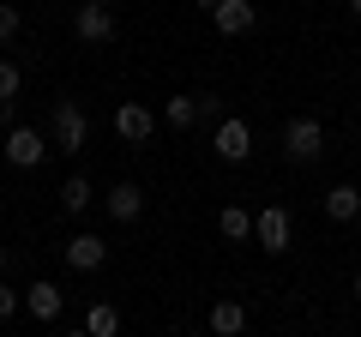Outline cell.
<instances>
[{"mask_svg":"<svg viewBox=\"0 0 361 337\" xmlns=\"http://www.w3.org/2000/svg\"><path fill=\"white\" fill-rule=\"evenodd\" d=\"M217 235L223 241H247V235H253V211L247 205H223L217 211Z\"/></svg>","mask_w":361,"mask_h":337,"instance_id":"5bb4252c","label":"cell"},{"mask_svg":"<svg viewBox=\"0 0 361 337\" xmlns=\"http://www.w3.org/2000/svg\"><path fill=\"white\" fill-rule=\"evenodd\" d=\"M151 127H157V115H151L145 103H121V109H115V139L145 145V139H151Z\"/></svg>","mask_w":361,"mask_h":337,"instance_id":"9c48e42d","label":"cell"},{"mask_svg":"<svg viewBox=\"0 0 361 337\" xmlns=\"http://www.w3.org/2000/svg\"><path fill=\"white\" fill-rule=\"evenodd\" d=\"M325 217H331V223H355L361 217V187L355 181H337L331 193H325Z\"/></svg>","mask_w":361,"mask_h":337,"instance_id":"7c38bea8","label":"cell"},{"mask_svg":"<svg viewBox=\"0 0 361 337\" xmlns=\"http://www.w3.org/2000/svg\"><path fill=\"white\" fill-rule=\"evenodd\" d=\"M115 6H109V0H85V6H78L73 13V37L78 42H115Z\"/></svg>","mask_w":361,"mask_h":337,"instance_id":"3957f363","label":"cell"},{"mask_svg":"<svg viewBox=\"0 0 361 337\" xmlns=\"http://www.w3.org/2000/svg\"><path fill=\"white\" fill-rule=\"evenodd\" d=\"M205 325H211L217 337H241V331H247V307H241V301H217V307L205 313Z\"/></svg>","mask_w":361,"mask_h":337,"instance_id":"4fadbf2b","label":"cell"},{"mask_svg":"<svg viewBox=\"0 0 361 337\" xmlns=\"http://www.w3.org/2000/svg\"><path fill=\"white\" fill-rule=\"evenodd\" d=\"M253 241L265 247V253H289V247H295V217H289V205L253 211Z\"/></svg>","mask_w":361,"mask_h":337,"instance_id":"7a4b0ae2","label":"cell"},{"mask_svg":"<svg viewBox=\"0 0 361 337\" xmlns=\"http://www.w3.org/2000/svg\"><path fill=\"white\" fill-rule=\"evenodd\" d=\"M18 301H25V295H13V289L0 283V319H13V313H18Z\"/></svg>","mask_w":361,"mask_h":337,"instance_id":"ffe728a7","label":"cell"},{"mask_svg":"<svg viewBox=\"0 0 361 337\" xmlns=\"http://www.w3.org/2000/svg\"><path fill=\"white\" fill-rule=\"evenodd\" d=\"M199 6H205V13H211V6H217V0H199Z\"/></svg>","mask_w":361,"mask_h":337,"instance_id":"cb8c5ba5","label":"cell"},{"mask_svg":"<svg viewBox=\"0 0 361 337\" xmlns=\"http://www.w3.org/2000/svg\"><path fill=\"white\" fill-rule=\"evenodd\" d=\"M199 121H223V103H217V97H199Z\"/></svg>","mask_w":361,"mask_h":337,"instance_id":"44dd1931","label":"cell"},{"mask_svg":"<svg viewBox=\"0 0 361 337\" xmlns=\"http://www.w3.org/2000/svg\"><path fill=\"white\" fill-rule=\"evenodd\" d=\"M163 121H169V127H180V133H187V127H199V97H193V91L169 97V103H163Z\"/></svg>","mask_w":361,"mask_h":337,"instance_id":"9a60e30c","label":"cell"},{"mask_svg":"<svg viewBox=\"0 0 361 337\" xmlns=\"http://www.w3.org/2000/svg\"><path fill=\"white\" fill-rule=\"evenodd\" d=\"M85 331H90V337H115V331H121V313L109 307V301H97V307L85 313Z\"/></svg>","mask_w":361,"mask_h":337,"instance_id":"e0dca14e","label":"cell"},{"mask_svg":"<svg viewBox=\"0 0 361 337\" xmlns=\"http://www.w3.org/2000/svg\"><path fill=\"white\" fill-rule=\"evenodd\" d=\"M349 295H355V301H361V271H355V283H349Z\"/></svg>","mask_w":361,"mask_h":337,"instance_id":"7402d4cb","label":"cell"},{"mask_svg":"<svg viewBox=\"0 0 361 337\" xmlns=\"http://www.w3.org/2000/svg\"><path fill=\"white\" fill-rule=\"evenodd\" d=\"M25 307H30V313H37V319H42V325H54V319H61V307H66V295H61V289H54V283H49V277H37V283H30V289H25Z\"/></svg>","mask_w":361,"mask_h":337,"instance_id":"30bf717a","label":"cell"},{"mask_svg":"<svg viewBox=\"0 0 361 337\" xmlns=\"http://www.w3.org/2000/svg\"><path fill=\"white\" fill-rule=\"evenodd\" d=\"M283 157H289L295 168H313V163L325 157V121H319V115H295V121L283 127Z\"/></svg>","mask_w":361,"mask_h":337,"instance_id":"6da1fadb","label":"cell"},{"mask_svg":"<svg viewBox=\"0 0 361 337\" xmlns=\"http://www.w3.org/2000/svg\"><path fill=\"white\" fill-rule=\"evenodd\" d=\"M18 85H25V73H18V61H0V103H13Z\"/></svg>","mask_w":361,"mask_h":337,"instance_id":"ac0fdd59","label":"cell"},{"mask_svg":"<svg viewBox=\"0 0 361 337\" xmlns=\"http://www.w3.org/2000/svg\"><path fill=\"white\" fill-rule=\"evenodd\" d=\"M211 25H217L223 37H247V30L259 25V6L253 0H217V6H211Z\"/></svg>","mask_w":361,"mask_h":337,"instance_id":"ba28073f","label":"cell"},{"mask_svg":"<svg viewBox=\"0 0 361 337\" xmlns=\"http://www.w3.org/2000/svg\"><path fill=\"white\" fill-rule=\"evenodd\" d=\"M109 6H115V0H109Z\"/></svg>","mask_w":361,"mask_h":337,"instance_id":"4316f807","label":"cell"},{"mask_svg":"<svg viewBox=\"0 0 361 337\" xmlns=\"http://www.w3.org/2000/svg\"><path fill=\"white\" fill-rule=\"evenodd\" d=\"M61 211H66V217H85V211H90V181H85V175H73V181L61 187Z\"/></svg>","mask_w":361,"mask_h":337,"instance_id":"2e32d148","label":"cell"},{"mask_svg":"<svg viewBox=\"0 0 361 337\" xmlns=\"http://www.w3.org/2000/svg\"><path fill=\"white\" fill-rule=\"evenodd\" d=\"M0 265H6V247H0Z\"/></svg>","mask_w":361,"mask_h":337,"instance_id":"d4e9b609","label":"cell"},{"mask_svg":"<svg viewBox=\"0 0 361 337\" xmlns=\"http://www.w3.org/2000/svg\"><path fill=\"white\" fill-rule=\"evenodd\" d=\"M211 151H217L223 163H247V157H253V127H247L241 115H223L217 133H211Z\"/></svg>","mask_w":361,"mask_h":337,"instance_id":"277c9868","label":"cell"},{"mask_svg":"<svg viewBox=\"0 0 361 337\" xmlns=\"http://www.w3.org/2000/svg\"><path fill=\"white\" fill-rule=\"evenodd\" d=\"M18 25H25V18H18V6H0V42H13Z\"/></svg>","mask_w":361,"mask_h":337,"instance_id":"d6986e66","label":"cell"},{"mask_svg":"<svg viewBox=\"0 0 361 337\" xmlns=\"http://www.w3.org/2000/svg\"><path fill=\"white\" fill-rule=\"evenodd\" d=\"M61 253H66V265H73V271H103V265H109V241H103V235H90V229L73 235Z\"/></svg>","mask_w":361,"mask_h":337,"instance_id":"52a82bcc","label":"cell"},{"mask_svg":"<svg viewBox=\"0 0 361 337\" xmlns=\"http://www.w3.org/2000/svg\"><path fill=\"white\" fill-rule=\"evenodd\" d=\"M42 157H49V145H42L37 127H13L6 133V163L13 168H42Z\"/></svg>","mask_w":361,"mask_h":337,"instance_id":"8992f818","label":"cell"},{"mask_svg":"<svg viewBox=\"0 0 361 337\" xmlns=\"http://www.w3.org/2000/svg\"><path fill=\"white\" fill-rule=\"evenodd\" d=\"M355 61H361V49H355Z\"/></svg>","mask_w":361,"mask_h":337,"instance_id":"484cf974","label":"cell"},{"mask_svg":"<svg viewBox=\"0 0 361 337\" xmlns=\"http://www.w3.org/2000/svg\"><path fill=\"white\" fill-rule=\"evenodd\" d=\"M349 13H355V18H361V0H349Z\"/></svg>","mask_w":361,"mask_h":337,"instance_id":"603a6c76","label":"cell"},{"mask_svg":"<svg viewBox=\"0 0 361 337\" xmlns=\"http://www.w3.org/2000/svg\"><path fill=\"white\" fill-rule=\"evenodd\" d=\"M109 217H115V223H139L145 217V193L133 181H115V187H109Z\"/></svg>","mask_w":361,"mask_h":337,"instance_id":"8fae6325","label":"cell"},{"mask_svg":"<svg viewBox=\"0 0 361 337\" xmlns=\"http://www.w3.org/2000/svg\"><path fill=\"white\" fill-rule=\"evenodd\" d=\"M85 133H90L85 109H78L73 97H61V103H54V145H61V151H85Z\"/></svg>","mask_w":361,"mask_h":337,"instance_id":"5b68a950","label":"cell"}]
</instances>
